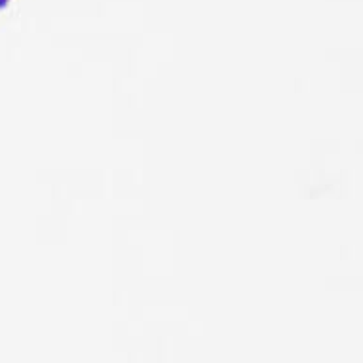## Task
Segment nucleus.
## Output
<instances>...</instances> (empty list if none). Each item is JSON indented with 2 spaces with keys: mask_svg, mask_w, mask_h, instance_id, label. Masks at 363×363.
<instances>
[{
  "mask_svg": "<svg viewBox=\"0 0 363 363\" xmlns=\"http://www.w3.org/2000/svg\"><path fill=\"white\" fill-rule=\"evenodd\" d=\"M6 2H8V0H0V8L6 6Z\"/></svg>",
  "mask_w": 363,
  "mask_h": 363,
  "instance_id": "f257e3e1",
  "label": "nucleus"
}]
</instances>
